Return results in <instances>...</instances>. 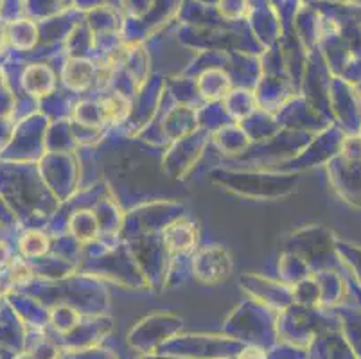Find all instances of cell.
I'll use <instances>...</instances> for the list:
<instances>
[{"mask_svg":"<svg viewBox=\"0 0 361 359\" xmlns=\"http://www.w3.org/2000/svg\"><path fill=\"white\" fill-rule=\"evenodd\" d=\"M47 243L42 236L38 233H27V236L22 239V250H24L27 255H40L42 252L45 250Z\"/></svg>","mask_w":361,"mask_h":359,"instance_id":"obj_1","label":"cell"},{"mask_svg":"<svg viewBox=\"0 0 361 359\" xmlns=\"http://www.w3.org/2000/svg\"><path fill=\"white\" fill-rule=\"evenodd\" d=\"M239 359H264V354L259 348H248L239 355Z\"/></svg>","mask_w":361,"mask_h":359,"instance_id":"obj_2","label":"cell"}]
</instances>
